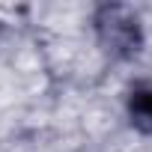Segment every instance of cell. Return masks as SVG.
<instances>
[{"mask_svg":"<svg viewBox=\"0 0 152 152\" xmlns=\"http://www.w3.org/2000/svg\"><path fill=\"white\" fill-rule=\"evenodd\" d=\"M96 24V36H99V45L116 57V60H128L140 51L143 45V27H140V18L134 9L122 6V3H110V6H102L93 18Z\"/></svg>","mask_w":152,"mask_h":152,"instance_id":"cell-1","label":"cell"},{"mask_svg":"<svg viewBox=\"0 0 152 152\" xmlns=\"http://www.w3.org/2000/svg\"><path fill=\"white\" fill-rule=\"evenodd\" d=\"M128 119L137 131L152 134V84H137L128 93Z\"/></svg>","mask_w":152,"mask_h":152,"instance_id":"cell-2","label":"cell"}]
</instances>
